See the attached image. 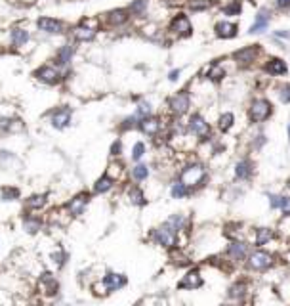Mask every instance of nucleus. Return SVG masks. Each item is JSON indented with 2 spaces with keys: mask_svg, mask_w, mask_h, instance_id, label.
Masks as SVG:
<instances>
[{
  "mask_svg": "<svg viewBox=\"0 0 290 306\" xmlns=\"http://www.w3.org/2000/svg\"><path fill=\"white\" fill-rule=\"evenodd\" d=\"M67 75H69V69L67 71H61L53 63H44V65L36 67L33 71L34 81L40 83V84H44V86H57V84H61L63 81L69 79Z\"/></svg>",
  "mask_w": 290,
  "mask_h": 306,
  "instance_id": "nucleus-1",
  "label": "nucleus"
},
{
  "mask_svg": "<svg viewBox=\"0 0 290 306\" xmlns=\"http://www.w3.org/2000/svg\"><path fill=\"white\" fill-rule=\"evenodd\" d=\"M34 29L44 36H61L69 33L67 21L61 18H53V16H38L34 19Z\"/></svg>",
  "mask_w": 290,
  "mask_h": 306,
  "instance_id": "nucleus-2",
  "label": "nucleus"
},
{
  "mask_svg": "<svg viewBox=\"0 0 290 306\" xmlns=\"http://www.w3.org/2000/svg\"><path fill=\"white\" fill-rule=\"evenodd\" d=\"M71 36L73 40L79 44V42H92L96 40L98 36V19H92V18H84L80 19L77 25L71 27Z\"/></svg>",
  "mask_w": 290,
  "mask_h": 306,
  "instance_id": "nucleus-3",
  "label": "nucleus"
},
{
  "mask_svg": "<svg viewBox=\"0 0 290 306\" xmlns=\"http://www.w3.org/2000/svg\"><path fill=\"white\" fill-rule=\"evenodd\" d=\"M31 38H33V35L29 31V27L27 25H21V23L12 25L6 31V40H8V46L12 50H25V46H29Z\"/></svg>",
  "mask_w": 290,
  "mask_h": 306,
  "instance_id": "nucleus-4",
  "label": "nucleus"
},
{
  "mask_svg": "<svg viewBox=\"0 0 290 306\" xmlns=\"http://www.w3.org/2000/svg\"><path fill=\"white\" fill-rule=\"evenodd\" d=\"M75 56H77V42L75 40H67V42H63L61 46L55 48L52 63L55 67H59L61 71H67L71 67V63H73V59H75Z\"/></svg>",
  "mask_w": 290,
  "mask_h": 306,
  "instance_id": "nucleus-5",
  "label": "nucleus"
},
{
  "mask_svg": "<svg viewBox=\"0 0 290 306\" xmlns=\"http://www.w3.org/2000/svg\"><path fill=\"white\" fill-rule=\"evenodd\" d=\"M128 283L126 276L124 274H117V272H107L102 279L94 285L98 295H107V293H113V291H119Z\"/></svg>",
  "mask_w": 290,
  "mask_h": 306,
  "instance_id": "nucleus-6",
  "label": "nucleus"
},
{
  "mask_svg": "<svg viewBox=\"0 0 290 306\" xmlns=\"http://www.w3.org/2000/svg\"><path fill=\"white\" fill-rule=\"evenodd\" d=\"M151 237H153V241L157 245H160L164 249H172L178 243V230L172 224L164 222L162 226H158L153 234H151Z\"/></svg>",
  "mask_w": 290,
  "mask_h": 306,
  "instance_id": "nucleus-7",
  "label": "nucleus"
},
{
  "mask_svg": "<svg viewBox=\"0 0 290 306\" xmlns=\"http://www.w3.org/2000/svg\"><path fill=\"white\" fill-rule=\"evenodd\" d=\"M48 123L55 130H65L73 123V109L69 106H59L48 113Z\"/></svg>",
  "mask_w": 290,
  "mask_h": 306,
  "instance_id": "nucleus-8",
  "label": "nucleus"
},
{
  "mask_svg": "<svg viewBox=\"0 0 290 306\" xmlns=\"http://www.w3.org/2000/svg\"><path fill=\"white\" fill-rule=\"evenodd\" d=\"M36 289L40 295L44 297H55L59 293V279L55 278L53 272H40L38 274V279H36Z\"/></svg>",
  "mask_w": 290,
  "mask_h": 306,
  "instance_id": "nucleus-9",
  "label": "nucleus"
},
{
  "mask_svg": "<svg viewBox=\"0 0 290 306\" xmlns=\"http://www.w3.org/2000/svg\"><path fill=\"white\" fill-rule=\"evenodd\" d=\"M132 18V14L128 12V8H115V10H109L107 14H103V23L111 29H119L124 27Z\"/></svg>",
  "mask_w": 290,
  "mask_h": 306,
  "instance_id": "nucleus-10",
  "label": "nucleus"
},
{
  "mask_svg": "<svg viewBox=\"0 0 290 306\" xmlns=\"http://www.w3.org/2000/svg\"><path fill=\"white\" fill-rule=\"evenodd\" d=\"M88 203H90V194L80 192V194H77V195H73V197L69 199L67 205H65V209H67L69 216L79 218V216H82L86 213Z\"/></svg>",
  "mask_w": 290,
  "mask_h": 306,
  "instance_id": "nucleus-11",
  "label": "nucleus"
},
{
  "mask_svg": "<svg viewBox=\"0 0 290 306\" xmlns=\"http://www.w3.org/2000/svg\"><path fill=\"white\" fill-rule=\"evenodd\" d=\"M21 228H23V232L29 235H36L40 234L44 228H46V220L42 218V216L34 215L31 211H27L23 218H21Z\"/></svg>",
  "mask_w": 290,
  "mask_h": 306,
  "instance_id": "nucleus-12",
  "label": "nucleus"
},
{
  "mask_svg": "<svg viewBox=\"0 0 290 306\" xmlns=\"http://www.w3.org/2000/svg\"><path fill=\"white\" fill-rule=\"evenodd\" d=\"M203 178H205V167L203 165H189L182 170L180 182H184L189 188H195L203 182Z\"/></svg>",
  "mask_w": 290,
  "mask_h": 306,
  "instance_id": "nucleus-13",
  "label": "nucleus"
},
{
  "mask_svg": "<svg viewBox=\"0 0 290 306\" xmlns=\"http://www.w3.org/2000/svg\"><path fill=\"white\" fill-rule=\"evenodd\" d=\"M25 130V123L12 115V113H4L0 115V134H17Z\"/></svg>",
  "mask_w": 290,
  "mask_h": 306,
  "instance_id": "nucleus-14",
  "label": "nucleus"
},
{
  "mask_svg": "<svg viewBox=\"0 0 290 306\" xmlns=\"http://www.w3.org/2000/svg\"><path fill=\"white\" fill-rule=\"evenodd\" d=\"M168 31L176 36H189L191 35V21L185 14H178L170 19L168 23Z\"/></svg>",
  "mask_w": 290,
  "mask_h": 306,
  "instance_id": "nucleus-15",
  "label": "nucleus"
},
{
  "mask_svg": "<svg viewBox=\"0 0 290 306\" xmlns=\"http://www.w3.org/2000/svg\"><path fill=\"white\" fill-rule=\"evenodd\" d=\"M168 109L174 115H184L189 109V94L187 92H178L172 98H168Z\"/></svg>",
  "mask_w": 290,
  "mask_h": 306,
  "instance_id": "nucleus-16",
  "label": "nucleus"
},
{
  "mask_svg": "<svg viewBox=\"0 0 290 306\" xmlns=\"http://www.w3.org/2000/svg\"><path fill=\"white\" fill-rule=\"evenodd\" d=\"M248 266L252 270H267L269 266H273V256L269 252H264V251L252 252L250 258H248Z\"/></svg>",
  "mask_w": 290,
  "mask_h": 306,
  "instance_id": "nucleus-17",
  "label": "nucleus"
},
{
  "mask_svg": "<svg viewBox=\"0 0 290 306\" xmlns=\"http://www.w3.org/2000/svg\"><path fill=\"white\" fill-rule=\"evenodd\" d=\"M269 115H271V106H269V102H265V100H256V102L252 104V108H250V119H252L254 123L265 121Z\"/></svg>",
  "mask_w": 290,
  "mask_h": 306,
  "instance_id": "nucleus-18",
  "label": "nucleus"
},
{
  "mask_svg": "<svg viewBox=\"0 0 290 306\" xmlns=\"http://www.w3.org/2000/svg\"><path fill=\"white\" fill-rule=\"evenodd\" d=\"M48 205V195L46 194H33L25 199V211H31V213H40L44 211Z\"/></svg>",
  "mask_w": 290,
  "mask_h": 306,
  "instance_id": "nucleus-19",
  "label": "nucleus"
},
{
  "mask_svg": "<svg viewBox=\"0 0 290 306\" xmlns=\"http://www.w3.org/2000/svg\"><path fill=\"white\" fill-rule=\"evenodd\" d=\"M189 130H191L195 136H199V138H208V136H210V126H208V123H206L201 115H193V117H191V121H189Z\"/></svg>",
  "mask_w": 290,
  "mask_h": 306,
  "instance_id": "nucleus-20",
  "label": "nucleus"
},
{
  "mask_svg": "<svg viewBox=\"0 0 290 306\" xmlns=\"http://www.w3.org/2000/svg\"><path fill=\"white\" fill-rule=\"evenodd\" d=\"M139 130L143 132V134H147V136H157L158 134V130H160V121L157 119V117H145V119H141L139 121Z\"/></svg>",
  "mask_w": 290,
  "mask_h": 306,
  "instance_id": "nucleus-21",
  "label": "nucleus"
},
{
  "mask_svg": "<svg viewBox=\"0 0 290 306\" xmlns=\"http://www.w3.org/2000/svg\"><path fill=\"white\" fill-rule=\"evenodd\" d=\"M201 285H203V278L197 270L185 274V278L180 281V289H199Z\"/></svg>",
  "mask_w": 290,
  "mask_h": 306,
  "instance_id": "nucleus-22",
  "label": "nucleus"
},
{
  "mask_svg": "<svg viewBox=\"0 0 290 306\" xmlns=\"http://www.w3.org/2000/svg\"><path fill=\"white\" fill-rule=\"evenodd\" d=\"M21 199V190L16 186H2L0 188V201L2 203H16Z\"/></svg>",
  "mask_w": 290,
  "mask_h": 306,
  "instance_id": "nucleus-23",
  "label": "nucleus"
},
{
  "mask_svg": "<svg viewBox=\"0 0 290 306\" xmlns=\"http://www.w3.org/2000/svg\"><path fill=\"white\" fill-rule=\"evenodd\" d=\"M258 54H260V50H258L256 46H248V48L239 50L233 57H235V61H239V63H252L258 57Z\"/></svg>",
  "mask_w": 290,
  "mask_h": 306,
  "instance_id": "nucleus-24",
  "label": "nucleus"
},
{
  "mask_svg": "<svg viewBox=\"0 0 290 306\" xmlns=\"http://www.w3.org/2000/svg\"><path fill=\"white\" fill-rule=\"evenodd\" d=\"M126 197H128V201H130L132 205H136V207H143V205L147 203L145 194L139 190V186H130V188L126 190Z\"/></svg>",
  "mask_w": 290,
  "mask_h": 306,
  "instance_id": "nucleus-25",
  "label": "nucleus"
},
{
  "mask_svg": "<svg viewBox=\"0 0 290 306\" xmlns=\"http://www.w3.org/2000/svg\"><path fill=\"white\" fill-rule=\"evenodd\" d=\"M216 35L220 38H233L237 35V25L229 23V21H220V23H216Z\"/></svg>",
  "mask_w": 290,
  "mask_h": 306,
  "instance_id": "nucleus-26",
  "label": "nucleus"
},
{
  "mask_svg": "<svg viewBox=\"0 0 290 306\" xmlns=\"http://www.w3.org/2000/svg\"><path fill=\"white\" fill-rule=\"evenodd\" d=\"M113 186H115V180L105 172L102 178H98L96 184H94V194H96V195H103V194H107Z\"/></svg>",
  "mask_w": 290,
  "mask_h": 306,
  "instance_id": "nucleus-27",
  "label": "nucleus"
},
{
  "mask_svg": "<svg viewBox=\"0 0 290 306\" xmlns=\"http://www.w3.org/2000/svg\"><path fill=\"white\" fill-rule=\"evenodd\" d=\"M69 254L61 247H55L53 251L50 252V264L55 268V270H59V268H63L65 266V262H67Z\"/></svg>",
  "mask_w": 290,
  "mask_h": 306,
  "instance_id": "nucleus-28",
  "label": "nucleus"
},
{
  "mask_svg": "<svg viewBox=\"0 0 290 306\" xmlns=\"http://www.w3.org/2000/svg\"><path fill=\"white\" fill-rule=\"evenodd\" d=\"M147 10H149V2H147V0H132L130 6H128V12H130L134 18L145 16Z\"/></svg>",
  "mask_w": 290,
  "mask_h": 306,
  "instance_id": "nucleus-29",
  "label": "nucleus"
},
{
  "mask_svg": "<svg viewBox=\"0 0 290 306\" xmlns=\"http://www.w3.org/2000/svg\"><path fill=\"white\" fill-rule=\"evenodd\" d=\"M130 176H132V180L134 182L147 180V178H149V167L137 161L136 167H132V170H130Z\"/></svg>",
  "mask_w": 290,
  "mask_h": 306,
  "instance_id": "nucleus-30",
  "label": "nucleus"
},
{
  "mask_svg": "<svg viewBox=\"0 0 290 306\" xmlns=\"http://www.w3.org/2000/svg\"><path fill=\"white\" fill-rule=\"evenodd\" d=\"M265 71L269 73V75H285L287 73V63L283 61V59H269L267 63H265Z\"/></svg>",
  "mask_w": 290,
  "mask_h": 306,
  "instance_id": "nucleus-31",
  "label": "nucleus"
},
{
  "mask_svg": "<svg viewBox=\"0 0 290 306\" xmlns=\"http://www.w3.org/2000/svg\"><path fill=\"white\" fill-rule=\"evenodd\" d=\"M267 23H269V16H267V12H262V14H258L256 23H254V25L250 27V33H252V35H256V33H262V31H265Z\"/></svg>",
  "mask_w": 290,
  "mask_h": 306,
  "instance_id": "nucleus-32",
  "label": "nucleus"
},
{
  "mask_svg": "<svg viewBox=\"0 0 290 306\" xmlns=\"http://www.w3.org/2000/svg\"><path fill=\"white\" fill-rule=\"evenodd\" d=\"M14 163H19L14 151H8V149H0V167L4 168H10Z\"/></svg>",
  "mask_w": 290,
  "mask_h": 306,
  "instance_id": "nucleus-33",
  "label": "nucleus"
},
{
  "mask_svg": "<svg viewBox=\"0 0 290 306\" xmlns=\"http://www.w3.org/2000/svg\"><path fill=\"white\" fill-rule=\"evenodd\" d=\"M235 174H237L239 178H250V176H252V163L240 161L239 165H237V170H235Z\"/></svg>",
  "mask_w": 290,
  "mask_h": 306,
  "instance_id": "nucleus-34",
  "label": "nucleus"
},
{
  "mask_svg": "<svg viewBox=\"0 0 290 306\" xmlns=\"http://www.w3.org/2000/svg\"><path fill=\"white\" fill-rule=\"evenodd\" d=\"M273 239V232L269 228H260L256 234V245H265Z\"/></svg>",
  "mask_w": 290,
  "mask_h": 306,
  "instance_id": "nucleus-35",
  "label": "nucleus"
},
{
  "mask_svg": "<svg viewBox=\"0 0 290 306\" xmlns=\"http://www.w3.org/2000/svg\"><path fill=\"white\" fill-rule=\"evenodd\" d=\"M170 194H172V197H176V199L185 197V195L189 194V186H185L184 182H176V184L172 186Z\"/></svg>",
  "mask_w": 290,
  "mask_h": 306,
  "instance_id": "nucleus-36",
  "label": "nucleus"
},
{
  "mask_svg": "<svg viewBox=\"0 0 290 306\" xmlns=\"http://www.w3.org/2000/svg\"><path fill=\"white\" fill-rule=\"evenodd\" d=\"M246 249H248V247H246L244 243H231V245H229V254H231L233 258L240 260V258L246 254Z\"/></svg>",
  "mask_w": 290,
  "mask_h": 306,
  "instance_id": "nucleus-37",
  "label": "nucleus"
},
{
  "mask_svg": "<svg viewBox=\"0 0 290 306\" xmlns=\"http://www.w3.org/2000/svg\"><path fill=\"white\" fill-rule=\"evenodd\" d=\"M153 113V108H151V104L149 102H139V106H137V109H136V115L137 119L141 121V119H145V117H149Z\"/></svg>",
  "mask_w": 290,
  "mask_h": 306,
  "instance_id": "nucleus-38",
  "label": "nucleus"
},
{
  "mask_svg": "<svg viewBox=\"0 0 290 306\" xmlns=\"http://www.w3.org/2000/svg\"><path fill=\"white\" fill-rule=\"evenodd\" d=\"M122 172H124V165L122 163H111L109 165V170H107V174L113 178V180H119L120 176H122Z\"/></svg>",
  "mask_w": 290,
  "mask_h": 306,
  "instance_id": "nucleus-39",
  "label": "nucleus"
},
{
  "mask_svg": "<svg viewBox=\"0 0 290 306\" xmlns=\"http://www.w3.org/2000/svg\"><path fill=\"white\" fill-rule=\"evenodd\" d=\"M168 224H172V226L180 232V230H184V228L187 226V218H185L184 215H174L168 218Z\"/></svg>",
  "mask_w": 290,
  "mask_h": 306,
  "instance_id": "nucleus-40",
  "label": "nucleus"
},
{
  "mask_svg": "<svg viewBox=\"0 0 290 306\" xmlns=\"http://www.w3.org/2000/svg\"><path fill=\"white\" fill-rule=\"evenodd\" d=\"M145 151H147V147H145V144L143 142H136L134 144V147H132V159L134 161H141V157L145 155Z\"/></svg>",
  "mask_w": 290,
  "mask_h": 306,
  "instance_id": "nucleus-41",
  "label": "nucleus"
},
{
  "mask_svg": "<svg viewBox=\"0 0 290 306\" xmlns=\"http://www.w3.org/2000/svg\"><path fill=\"white\" fill-rule=\"evenodd\" d=\"M233 121H235V117L231 115V113H223L222 117H220V130H223V132H227L231 126H233Z\"/></svg>",
  "mask_w": 290,
  "mask_h": 306,
  "instance_id": "nucleus-42",
  "label": "nucleus"
},
{
  "mask_svg": "<svg viewBox=\"0 0 290 306\" xmlns=\"http://www.w3.org/2000/svg\"><path fill=\"white\" fill-rule=\"evenodd\" d=\"M210 6V2L208 0H189V8L193 10V12H199V10H206Z\"/></svg>",
  "mask_w": 290,
  "mask_h": 306,
  "instance_id": "nucleus-43",
  "label": "nucleus"
},
{
  "mask_svg": "<svg viewBox=\"0 0 290 306\" xmlns=\"http://www.w3.org/2000/svg\"><path fill=\"white\" fill-rule=\"evenodd\" d=\"M223 14L225 16H237V14H240V2H233V4H229V6H225L223 8Z\"/></svg>",
  "mask_w": 290,
  "mask_h": 306,
  "instance_id": "nucleus-44",
  "label": "nucleus"
},
{
  "mask_svg": "<svg viewBox=\"0 0 290 306\" xmlns=\"http://www.w3.org/2000/svg\"><path fill=\"white\" fill-rule=\"evenodd\" d=\"M244 291H246V285H244V283H237V285H233V287L229 289V295H231L233 299H237V297H240Z\"/></svg>",
  "mask_w": 290,
  "mask_h": 306,
  "instance_id": "nucleus-45",
  "label": "nucleus"
},
{
  "mask_svg": "<svg viewBox=\"0 0 290 306\" xmlns=\"http://www.w3.org/2000/svg\"><path fill=\"white\" fill-rule=\"evenodd\" d=\"M208 77H210L212 81H220V79H222V77H223V69H222V67H220V65H214V67H212V71H210V75H208Z\"/></svg>",
  "mask_w": 290,
  "mask_h": 306,
  "instance_id": "nucleus-46",
  "label": "nucleus"
},
{
  "mask_svg": "<svg viewBox=\"0 0 290 306\" xmlns=\"http://www.w3.org/2000/svg\"><path fill=\"white\" fill-rule=\"evenodd\" d=\"M120 153H122V142L117 140V142H113V145H111V155L113 157H120Z\"/></svg>",
  "mask_w": 290,
  "mask_h": 306,
  "instance_id": "nucleus-47",
  "label": "nucleus"
},
{
  "mask_svg": "<svg viewBox=\"0 0 290 306\" xmlns=\"http://www.w3.org/2000/svg\"><path fill=\"white\" fill-rule=\"evenodd\" d=\"M279 96H281V100H283L285 104H289V102H290V84L283 86V88H281V92H279Z\"/></svg>",
  "mask_w": 290,
  "mask_h": 306,
  "instance_id": "nucleus-48",
  "label": "nucleus"
},
{
  "mask_svg": "<svg viewBox=\"0 0 290 306\" xmlns=\"http://www.w3.org/2000/svg\"><path fill=\"white\" fill-rule=\"evenodd\" d=\"M281 209L285 215H290V197H281Z\"/></svg>",
  "mask_w": 290,
  "mask_h": 306,
  "instance_id": "nucleus-49",
  "label": "nucleus"
},
{
  "mask_svg": "<svg viewBox=\"0 0 290 306\" xmlns=\"http://www.w3.org/2000/svg\"><path fill=\"white\" fill-rule=\"evenodd\" d=\"M168 79H170V81H178V79H180V69H174V71L168 73Z\"/></svg>",
  "mask_w": 290,
  "mask_h": 306,
  "instance_id": "nucleus-50",
  "label": "nucleus"
},
{
  "mask_svg": "<svg viewBox=\"0 0 290 306\" xmlns=\"http://www.w3.org/2000/svg\"><path fill=\"white\" fill-rule=\"evenodd\" d=\"M271 207H281V197H277V195H271Z\"/></svg>",
  "mask_w": 290,
  "mask_h": 306,
  "instance_id": "nucleus-51",
  "label": "nucleus"
},
{
  "mask_svg": "<svg viewBox=\"0 0 290 306\" xmlns=\"http://www.w3.org/2000/svg\"><path fill=\"white\" fill-rule=\"evenodd\" d=\"M279 8H290V0H277Z\"/></svg>",
  "mask_w": 290,
  "mask_h": 306,
  "instance_id": "nucleus-52",
  "label": "nucleus"
},
{
  "mask_svg": "<svg viewBox=\"0 0 290 306\" xmlns=\"http://www.w3.org/2000/svg\"><path fill=\"white\" fill-rule=\"evenodd\" d=\"M162 2H166V4H170V6H176V4H184V0H162Z\"/></svg>",
  "mask_w": 290,
  "mask_h": 306,
  "instance_id": "nucleus-53",
  "label": "nucleus"
},
{
  "mask_svg": "<svg viewBox=\"0 0 290 306\" xmlns=\"http://www.w3.org/2000/svg\"><path fill=\"white\" fill-rule=\"evenodd\" d=\"M289 136H290V126H289Z\"/></svg>",
  "mask_w": 290,
  "mask_h": 306,
  "instance_id": "nucleus-54",
  "label": "nucleus"
},
{
  "mask_svg": "<svg viewBox=\"0 0 290 306\" xmlns=\"http://www.w3.org/2000/svg\"><path fill=\"white\" fill-rule=\"evenodd\" d=\"M38 2H44V0H38Z\"/></svg>",
  "mask_w": 290,
  "mask_h": 306,
  "instance_id": "nucleus-55",
  "label": "nucleus"
},
{
  "mask_svg": "<svg viewBox=\"0 0 290 306\" xmlns=\"http://www.w3.org/2000/svg\"><path fill=\"white\" fill-rule=\"evenodd\" d=\"M289 186H290V184H289Z\"/></svg>",
  "mask_w": 290,
  "mask_h": 306,
  "instance_id": "nucleus-56",
  "label": "nucleus"
}]
</instances>
